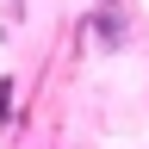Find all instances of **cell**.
<instances>
[{"mask_svg": "<svg viewBox=\"0 0 149 149\" xmlns=\"http://www.w3.org/2000/svg\"><path fill=\"white\" fill-rule=\"evenodd\" d=\"M93 31H100V50H124V44H130V31H124L118 13H100V19H93Z\"/></svg>", "mask_w": 149, "mask_h": 149, "instance_id": "6da1fadb", "label": "cell"}, {"mask_svg": "<svg viewBox=\"0 0 149 149\" xmlns=\"http://www.w3.org/2000/svg\"><path fill=\"white\" fill-rule=\"evenodd\" d=\"M13 112H19V81H13V74H0V130L13 124Z\"/></svg>", "mask_w": 149, "mask_h": 149, "instance_id": "7a4b0ae2", "label": "cell"}]
</instances>
